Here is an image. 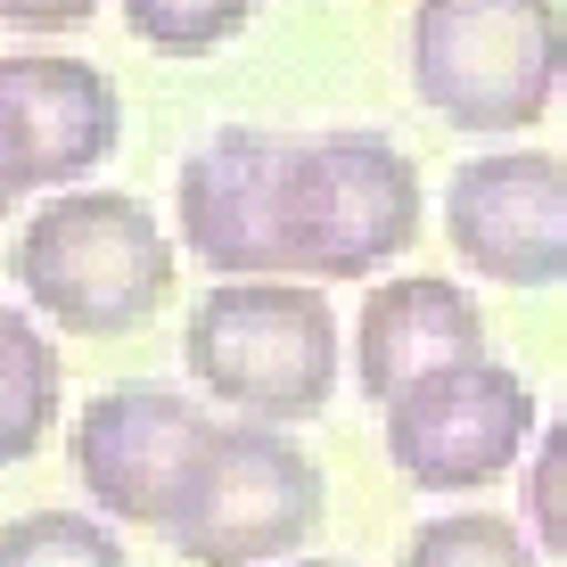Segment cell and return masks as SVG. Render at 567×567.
Here are the masks:
<instances>
[{"instance_id":"obj_7","label":"cell","mask_w":567,"mask_h":567,"mask_svg":"<svg viewBox=\"0 0 567 567\" xmlns=\"http://www.w3.org/2000/svg\"><path fill=\"white\" fill-rule=\"evenodd\" d=\"M214 427L223 420H206L198 395L156 386V379H124V386H100V395L74 412L66 461H74V485H83L115 526H156V535H165Z\"/></svg>"},{"instance_id":"obj_1","label":"cell","mask_w":567,"mask_h":567,"mask_svg":"<svg viewBox=\"0 0 567 567\" xmlns=\"http://www.w3.org/2000/svg\"><path fill=\"white\" fill-rule=\"evenodd\" d=\"M17 288L66 338H124L173 305V239L132 189H66L17 230Z\"/></svg>"},{"instance_id":"obj_5","label":"cell","mask_w":567,"mask_h":567,"mask_svg":"<svg viewBox=\"0 0 567 567\" xmlns=\"http://www.w3.org/2000/svg\"><path fill=\"white\" fill-rule=\"evenodd\" d=\"M321 502L329 485L297 436H280L271 420H230L206 436L165 535L189 567H271L312 543Z\"/></svg>"},{"instance_id":"obj_14","label":"cell","mask_w":567,"mask_h":567,"mask_svg":"<svg viewBox=\"0 0 567 567\" xmlns=\"http://www.w3.org/2000/svg\"><path fill=\"white\" fill-rule=\"evenodd\" d=\"M403 567H535V543L502 511H444L403 543Z\"/></svg>"},{"instance_id":"obj_15","label":"cell","mask_w":567,"mask_h":567,"mask_svg":"<svg viewBox=\"0 0 567 567\" xmlns=\"http://www.w3.org/2000/svg\"><path fill=\"white\" fill-rule=\"evenodd\" d=\"M0 567H132L115 526L83 511H25L0 526Z\"/></svg>"},{"instance_id":"obj_18","label":"cell","mask_w":567,"mask_h":567,"mask_svg":"<svg viewBox=\"0 0 567 567\" xmlns=\"http://www.w3.org/2000/svg\"><path fill=\"white\" fill-rule=\"evenodd\" d=\"M9 198H17V189H9V182H0V223H9Z\"/></svg>"},{"instance_id":"obj_20","label":"cell","mask_w":567,"mask_h":567,"mask_svg":"<svg viewBox=\"0 0 567 567\" xmlns=\"http://www.w3.org/2000/svg\"><path fill=\"white\" fill-rule=\"evenodd\" d=\"M0 312H9V305H0Z\"/></svg>"},{"instance_id":"obj_2","label":"cell","mask_w":567,"mask_h":567,"mask_svg":"<svg viewBox=\"0 0 567 567\" xmlns=\"http://www.w3.org/2000/svg\"><path fill=\"white\" fill-rule=\"evenodd\" d=\"M182 354L230 412L297 427L338 395V312L321 280H223L189 305Z\"/></svg>"},{"instance_id":"obj_13","label":"cell","mask_w":567,"mask_h":567,"mask_svg":"<svg viewBox=\"0 0 567 567\" xmlns=\"http://www.w3.org/2000/svg\"><path fill=\"white\" fill-rule=\"evenodd\" d=\"M264 0H124V25L141 33L156 58H214L256 25Z\"/></svg>"},{"instance_id":"obj_17","label":"cell","mask_w":567,"mask_h":567,"mask_svg":"<svg viewBox=\"0 0 567 567\" xmlns=\"http://www.w3.org/2000/svg\"><path fill=\"white\" fill-rule=\"evenodd\" d=\"M100 0H0V25L9 33H74Z\"/></svg>"},{"instance_id":"obj_8","label":"cell","mask_w":567,"mask_h":567,"mask_svg":"<svg viewBox=\"0 0 567 567\" xmlns=\"http://www.w3.org/2000/svg\"><path fill=\"white\" fill-rule=\"evenodd\" d=\"M124 141V100L91 58L58 50H9L0 58V182L25 189H74L100 173Z\"/></svg>"},{"instance_id":"obj_12","label":"cell","mask_w":567,"mask_h":567,"mask_svg":"<svg viewBox=\"0 0 567 567\" xmlns=\"http://www.w3.org/2000/svg\"><path fill=\"white\" fill-rule=\"evenodd\" d=\"M58 427V346L33 312H0V468L33 461Z\"/></svg>"},{"instance_id":"obj_6","label":"cell","mask_w":567,"mask_h":567,"mask_svg":"<svg viewBox=\"0 0 567 567\" xmlns=\"http://www.w3.org/2000/svg\"><path fill=\"white\" fill-rule=\"evenodd\" d=\"M535 444V386L494 354L427 370L386 403V461L412 494H485Z\"/></svg>"},{"instance_id":"obj_3","label":"cell","mask_w":567,"mask_h":567,"mask_svg":"<svg viewBox=\"0 0 567 567\" xmlns=\"http://www.w3.org/2000/svg\"><path fill=\"white\" fill-rule=\"evenodd\" d=\"M567 74L559 0H420L412 91L453 132H526Z\"/></svg>"},{"instance_id":"obj_9","label":"cell","mask_w":567,"mask_h":567,"mask_svg":"<svg viewBox=\"0 0 567 567\" xmlns=\"http://www.w3.org/2000/svg\"><path fill=\"white\" fill-rule=\"evenodd\" d=\"M444 239L494 288H559L567 280V165L543 148H494L453 173Z\"/></svg>"},{"instance_id":"obj_16","label":"cell","mask_w":567,"mask_h":567,"mask_svg":"<svg viewBox=\"0 0 567 567\" xmlns=\"http://www.w3.org/2000/svg\"><path fill=\"white\" fill-rule=\"evenodd\" d=\"M526 526L567 567V412L535 436V461H526Z\"/></svg>"},{"instance_id":"obj_4","label":"cell","mask_w":567,"mask_h":567,"mask_svg":"<svg viewBox=\"0 0 567 567\" xmlns=\"http://www.w3.org/2000/svg\"><path fill=\"white\" fill-rule=\"evenodd\" d=\"M420 239V173L379 132H321L288 148L280 247L288 280H370Z\"/></svg>"},{"instance_id":"obj_11","label":"cell","mask_w":567,"mask_h":567,"mask_svg":"<svg viewBox=\"0 0 567 567\" xmlns=\"http://www.w3.org/2000/svg\"><path fill=\"white\" fill-rule=\"evenodd\" d=\"M477 354H485V312L444 271H403V280H379L362 297L354 386L370 403H395L427 370H453V362H477Z\"/></svg>"},{"instance_id":"obj_10","label":"cell","mask_w":567,"mask_h":567,"mask_svg":"<svg viewBox=\"0 0 567 567\" xmlns=\"http://www.w3.org/2000/svg\"><path fill=\"white\" fill-rule=\"evenodd\" d=\"M297 141H271L256 124L214 132L206 148H189L182 182H173V223L182 247L223 280H288L280 247V173Z\"/></svg>"},{"instance_id":"obj_19","label":"cell","mask_w":567,"mask_h":567,"mask_svg":"<svg viewBox=\"0 0 567 567\" xmlns=\"http://www.w3.org/2000/svg\"><path fill=\"white\" fill-rule=\"evenodd\" d=\"M305 567H338V559H305Z\"/></svg>"}]
</instances>
